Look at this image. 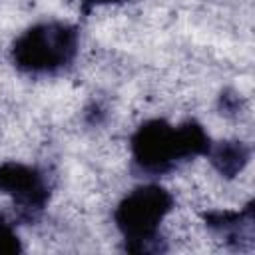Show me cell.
Wrapping results in <instances>:
<instances>
[{"mask_svg": "<svg viewBox=\"0 0 255 255\" xmlns=\"http://www.w3.org/2000/svg\"><path fill=\"white\" fill-rule=\"evenodd\" d=\"M217 108L223 116H235L241 112V98L233 90H223L217 100Z\"/></svg>", "mask_w": 255, "mask_h": 255, "instance_id": "cell-8", "label": "cell"}, {"mask_svg": "<svg viewBox=\"0 0 255 255\" xmlns=\"http://www.w3.org/2000/svg\"><path fill=\"white\" fill-rule=\"evenodd\" d=\"M22 251H24V247H22L18 233L14 231V227L6 219V215L0 213V255H16Z\"/></svg>", "mask_w": 255, "mask_h": 255, "instance_id": "cell-7", "label": "cell"}, {"mask_svg": "<svg viewBox=\"0 0 255 255\" xmlns=\"http://www.w3.org/2000/svg\"><path fill=\"white\" fill-rule=\"evenodd\" d=\"M173 205V195L161 185L147 183L131 189L114 211V223L124 235V251L137 255L167 251L159 225Z\"/></svg>", "mask_w": 255, "mask_h": 255, "instance_id": "cell-2", "label": "cell"}, {"mask_svg": "<svg viewBox=\"0 0 255 255\" xmlns=\"http://www.w3.org/2000/svg\"><path fill=\"white\" fill-rule=\"evenodd\" d=\"M209 147L211 139L195 120L179 126H171L159 118L147 120L129 137L133 169L145 175L169 173L181 163L205 155Z\"/></svg>", "mask_w": 255, "mask_h": 255, "instance_id": "cell-1", "label": "cell"}, {"mask_svg": "<svg viewBox=\"0 0 255 255\" xmlns=\"http://www.w3.org/2000/svg\"><path fill=\"white\" fill-rule=\"evenodd\" d=\"M205 155L209 157L213 169L221 177L233 179L247 167L251 159V147L241 139H225V141L211 143Z\"/></svg>", "mask_w": 255, "mask_h": 255, "instance_id": "cell-6", "label": "cell"}, {"mask_svg": "<svg viewBox=\"0 0 255 255\" xmlns=\"http://www.w3.org/2000/svg\"><path fill=\"white\" fill-rule=\"evenodd\" d=\"M78 54V28L60 22H40L26 28L10 48L12 64L24 74H56Z\"/></svg>", "mask_w": 255, "mask_h": 255, "instance_id": "cell-3", "label": "cell"}, {"mask_svg": "<svg viewBox=\"0 0 255 255\" xmlns=\"http://www.w3.org/2000/svg\"><path fill=\"white\" fill-rule=\"evenodd\" d=\"M205 227L215 233L233 251H251L255 247V201H247L241 209L203 211Z\"/></svg>", "mask_w": 255, "mask_h": 255, "instance_id": "cell-5", "label": "cell"}, {"mask_svg": "<svg viewBox=\"0 0 255 255\" xmlns=\"http://www.w3.org/2000/svg\"><path fill=\"white\" fill-rule=\"evenodd\" d=\"M0 191L12 199L18 217L30 223L40 217L50 201V183L44 171L20 161L0 163Z\"/></svg>", "mask_w": 255, "mask_h": 255, "instance_id": "cell-4", "label": "cell"}, {"mask_svg": "<svg viewBox=\"0 0 255 255\" xmlns=\"http://www.w3.org/2000/svg\"><path fill=\"white\" fill-rule=\"evenodd\" d=\"M82 2V10H84V14H88L92 8H96V6H106V4H120V2H124V0H80Z\"/></svg>", "mask_w": 255, "mask_h": 255, "instance_id": "cell-9", "label": "cell"}]
</instances>
